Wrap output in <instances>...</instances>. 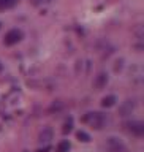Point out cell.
<instances>
[{
  "mask_svg": "<svg viewBox=\"0 0 144 152\" xmlns=\"http://www.w3.org/2000/svg\"><path fill=\"white\" fill-rule=\"evenodd\" d=\"M0 26H2V24H0Z\"/></svg>",
  "mask_w": 144,
  "mask_h": 152,
  "instance_id": "14",
  "label": "cell"
},
{
  "mask_svg": "<svg viewBox=\"0 0 144 152\" xmlns=\"http://www.w3.org/2000/svg\"><path fill=\"white\" fill-rule=\"evenodd\" d=\"M76 136H78V140H79V141H84V142L90 141V136H89V135H87V133H86V132H83V130L76 133Z\"/></svg>",
  "mask_w": 144,
  "mask_h": 152,
  "instance_id": "9",
  "label": "cell"
},
{
  "mask_svg": "<svg viewBox=\"0 0 144 152\" xmlns=\"http://www.w3.org/2000/svg\"><path fill=\"white\" fill-rule=\"evenodd\" d=\"M2 70H3V65H2V64H0V71H2Z\"/></svg>",
  "mask_w": 144,
  "mask_h": 152,
  "instance_id": "13",
  "label": "cell"
},
{
  "mask_svg": "<svg viewBox=\"0 0 144 152\" xmlns=\"http://www.w3.org/2000/svg\"><path fill=\"white\" fill-rule=\"evenodd\" d=\"M106 83H108V75H106V73H100V75L97 76V79H95V87L102 89V87H105V86H106Z\"/></svg>",
  "mask_w": 144,
  "mask_h": 152,
  "instance_id": "5",
  "label": "cell"
},
{
  "mask_svg": "<svg viewBox=\"0 0 144 152\" xmlns=\"http://www.w3.org/2000/svg\"><path fill=\"white\" fill-rule=\"evenodd\" d=\"M125 127H127V130L130 132L132 135H135V136H143V133H144V124H143L141 121L127 122Z\"/></svg>",
  "mask_w": 144,
  "mask_h": 152,
  "instance_id": "3",
  "label": "cell"
},
{
  "mask_svg": "<svg viewBox=\"0 0 144 152\" xmlns=\"http://www.w3.org/2000/svg\"><path fill=\"white\" fill-rule=\"evenodd\" d=\"M16 3H18V0H0V11H2V10L13 8Z\"/></svg>",
  "mask_w": 144,
  "mask_h": 152,
  "instance_id": "7",
  "label": "cell"
},
{
  "mask_svg": "<svg viewBox=\"0 0 144 152\" xmlns=\"http://www.w3.org/2000/svg\"><path fill=\"white\" fill-rule=\"evenodd\" d=\"M114 104H116V97H114V95H108V97H105L102 100V106L103 108H111V106H114Z\"/></svg>",
  "mask_w": 144,
  "mask_h": 152,
  "instance_id": "6",
  "label": "cell"
},
{
  "mask_svg": "<svg viewBox=\"0 0 144 152\" xmlns=\"http://www.w3.org/2000/svg\"><path fill=\"white\" fill-rule=\"evenodd\" d=\"M22 40V32L19 30V28H11L7 35H5V45L7 46H13V45H16V43H19Z\"/></svg>",
  "mask_w": 144,
  "mask_h": 152,
  "instance_id": "2",
  "label": "cell"
},
{
  "mask_svg": "<svg viewBox=\"0 0 144 152\" xmlns=\"http://www.w3.org/2000/svg\"><path fill=\"white\" fill-rule=\"evenodd\" d=\"M48 149H49V147H45V149H40V151H37V152H46Z\"/></svg>",
  "mask_w": 144,
  "mask_h": 152,
  "instance_id": "12",
  "label": "cell"
},
{
  "mask_svg": "<svg viewBox=\"0 0 144 152\" xmlns=\"http://www.w3.org/2000/svg\"><path fill=\"white\" fill-rule=\"evenodd\" d=\"M51 136H52L51 130H45V132H41V135H40V141H49Z\"/></svg>",
  "mask_w": 144,
  "mask_h": 152,
  "instance_id": "10",
  "label": "cell"
},
{
  "mask_svg": "<svg viewBox=\"0 0 144 152\" xmlns=\"http://www.w3.org/2000/svg\"><path fill=\"white\" fill-rule=\"evenodd\" d=\"M83 122L84 124H89L90 127L94 128H103V125L106 124V116L102 113H87L86 116L83 117Z\"/></svg>",
  "mask_w": 144,
  "mask_h": 152,
  "instance_id": "1",
  "label": "cell"
},
{
  "mask_svg": "<svg viewBox=\"0 0 144 152\" xmlns=\"http://www.w3.org/2000/svg\"><path fill=\"white\" fill-rule=\"evenodd\" d=\"M71 130V121H68L65 124V127H64V133H67V132H70Z\"/></svg>",
  "mask_w": 144,
  "mask_h": 152,
  "instance_id": "11",
  "label": "cell"
},
{
  "mask_svg": "<svg viewBox=\"0 0 144 152\" xmlns=\"http://www.w3.org/2000/svg\"><path fill=\"white\" fill-rule=\"evenodd\" d=\"M108 149L111 152H119L124 149V144L121 141H117L116 138H109V142H108Z\"/></svg>",
  "mask_w": 144,
  "mask_h": 152,
  "instance_id": "4",
  "label": "cell"
},
{
  "mask_svg": "<svg viewBox=\"0 0 144 152\" xmlns=\"http://www.w3.org/2000/svg\"><path fill=\"white\" fill-rule=\"evenodd\" d=\"M70 147H71V146H70L68 141H60L59 146H57V149H56V152H68Z\"/></svg>",
  "mask_w": 144,
  "mask_h": 152,
  "instance_id": "8",
  "label": "cell"
}]
</instances>
